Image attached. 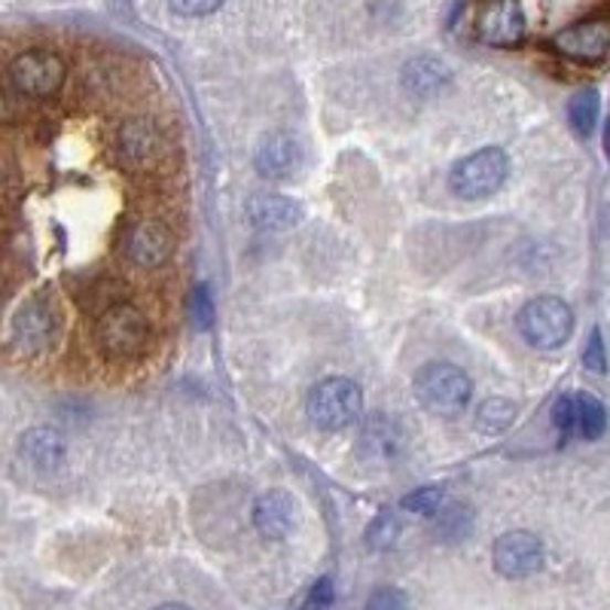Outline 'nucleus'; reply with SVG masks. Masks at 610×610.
<instances>
[{"label": "nucleus", "mask_w": 610, "mask_h": 610, "mask_svg": "<svg viewBox=\"0 0 610 610\" xmlns=\"http://www.w3.org/2000/svg\"><path fill=\"white\" fill-rule=\"evenodd\" d=\"M364 409V391L360 385L345 376H330L318 381L305 397V412L318 424L320 431H343L360 419Z\"/></svg>", "instance_id": "nucleus-2"}, {"label": "nucleus", "mask_w": 610, "mask_h": 610, "mask_svg": "<svg viewBox=\"0 0 610 610\" xmlns=\"http://www.w3.org/2000/svg\"><path fill=\"white\" fill-rule=\"evenodd\" d=\"M397 534H400V525H397L395 516H388V513H385V516H379V519L369 525L367 540L376 549H385V547H391V544H395Z\"/></svg>", "instance_id": "nucleus-24"}, {"label": "nucleus", "mask_w": 610, "mask_h": 610, "mask_svg": "<svg viewBox=\"0 0 610 610\" xmlns=\"http://www.w3.org/2000/svg\"><path fill=\"white\" fill-rule=\"evenodd\" d=\"M553 424L561 437H571L577 433V397L561 395L556 403H553Z\"/></svg>", "instance_id": "nucleus-22"}, {"label": "nucleus", "mask_w": 610, "mask_h": 610, "mask_svg": "<svg viewBox=\"0 0 610 610\" xmlns=\"http://www.w3.org/2000/svg\"><path fill=\"white\" fill-rule=\"evenodd\" d=\"M123 254L132 266L159 269L175 254V235L159 220H138L123 235Z\"/></svg>", "instance_id": "nucleus-8"}, {"label": "nucleus", "mask_w": 610, "mask_h": 610, "mask_svg": "<svg viewBox=\"0 0 610 610\" xmlns=\"http://www.w3.org/2000/svg\"><path fill=\"white\" fill-rule=\"evenodd\" d=\"M7 76H10V86L25 98H52L62 92L67 67L55 52L31 50L15 55Z\"/></svg>", "instance_id": "nucleus-6"}, {"label": "nucleus", "mask_w": 610, "mask_h": 610, "mask_svg": "<svg viewBox=\"0 0 610 610\" xmlns=\"http://www.w3.org/2000/svg\"><path fill=\"white\" fill-rule=\"evenodd\" d=\"M492 559L501 577L522 580L544 568V544L532 532H507L495 540Z\"/></svg>", "instance_id": "nucleus-10"}, {"label": "nucleus", "mask_w": 610, "mask_h": 610, "mask_svg": "<svg viewBox=\"0 0 610 610\" xmlns=\"http://www.w3.org/2000/svg\"><path fill=\"white\" fill-rule=\"evenodd\" d=\"M471 376L455 364H428L416 372V397L431 416L455 419L471 403Z\"/></svg>", "instance_id": "nucleus-1"}, {"label": "nucleus", "mask_w": 610, "mask_h": 610, "mask_svg": "<svg viewBox=\"0 0 610 610\" xmlns=\"http://www.w3.org/2000/svg\"><path fill=\"white\" fill-rule=\"evenodd\" d=\"M516 419V407L507 397H488L483 407L476 409V431L480 433H501L507 431Z\"/></svg>", "instance_id": "nucleus-20"}, {"label": "nucleus", "mask_w": 610, "mask_h": 610, "mask_svg": "<svg viewBox=\"0 0 610 610\" xmlns=\"http://www.w3.org/2000/svg\"><path fill=\"white\" fill-rule=\"evenodd\" d=\"M443 507V488L437 485H424V488H416L403 497V509L407 513H419V516H437Z\"/></svg>", "instance_id": "nucleus-21"}, {"label": "nucleus", "mask_w": 610, "mask_h": 610, "mask_svg": "<svg viewBox=\"0 0 610 610\" xmlns=\"http://www.w3.org/2000/svg\"><path fill=\"white\" fill-rule=\"evenodd\" d=\"M553 50L580 64L604 62L610 55V19H586L553 38Z\"/></svg>", "instance_id": "nucleus-11"}, {"label": "nucleus", "mask_w": 610, "mask_h": 610, "mask_svg": "<svg viewBox=\"0 0 610 610\" xmlns=\"http://www.w3.org/2000/svg\"><path fill=\"white\" fill-rule=\"evenodd\" d=\"M516 324H519L525 343L549 351V348H559L571 339L574 312L571 305L559 296H537L532 303H525Z\"/></svg>", "instance_id": "nucleus-4"}, {"label": "nucleus", "mask_w": 610, "mask_h": 610, "mask_svg": "<svg viewBox=\"0 0 610 610\" xmlns=\"http://www.w3.org/2000/svg\"><path fill=\"white\" fill-rule=\"evenodd\" d=\"M156 610H192V608H187V604H162V608H156Z\"/></svg>", "instance_id": "nucleus-31"}, {"label": "nucleus", "mask_w": 610, "mask_h": 610, "mask_svg": "<svg viewBox=\"0 0 610 610\" xmlns=\"http://www.w3.org/2000/svg\"><path fill=\"white\" fill-rule=\"evenodd\" d=\"M507 171V152L501 147H483V150L471 152L461 162H455L452 175H449V187H452L458 199L480 202V199H488L504 187Z\"/></svg>", "instance_id": "nucleus-3"}, {"label": "nucleus", "mask_w": 610, "mask_h": 610, "mask_svg": "<svg viewBox=\"0 0 610 610\" xmlns=\"http://www.w3.org/2000/svg\"><path fill=\"white\" fill-rule=\"evenodd\" d=\"M528 31L525 13H522L519 0H483L480 13H476V34L488 46H519Z\"/></svg>", "instance_id": "nucleus-9"}, {"label": "nucleus", "mask_w": 610, "mask_h": 610, "mask_svg": "<svg viewBox=\"0 0 610 610\" xmlns=\"http://www.w3.org/2000/svg\"><path fill=\"white\" fill-rule=\"evenodd\" d=\"M583 367L589 372H598V376H604L608 372V355H604V339H601V330H592L589 336V345H586L583 351Z\"/></svg>", "instance_id": "nucleus-27"}, {"label": "nucleus", "mask_w": 610, "mask_h": 610, "mask_svg": "<svg viewBox=\"0 0 610 610\" xmlns=\"http://www.w3.org/2000/svg\"><path fill=\"white\" fill-rule=\"evenodd\" d=\"M367 610H409V601L395 586H381V589H376L369 596Z\"/></svg>", "instance_id": "nucleus-25"}, {"label": "nucleus", "mask_w": 610, "mask_h": 610, "mask_svg": "<svg viewBox=\"0 0 610 610\" xmlns=\"http://www.w3.org/2000/svg\"><path fill=\"white\" fill-rule=\"evenodd\" d=\"M333 604V580L320 577L318 586L312 589V610H327Z\"/></svg>", "instance_id": "nucleus-29"}, {"label": "nucleus", "mask_w": 610, "mask_h": 610, "mask_svg": "<svg viewBox=\"0 0 610 610\" xmlns=\"http://www.w3.org/2000/svg\"><path fill=\"white\" fill-rule=\"evenodd\" d=\"M190 315L192 320L208 330L211 324H214V303H211V293H208V284H199L190 296Z\"/></svg>", "instance_id": "nucleus-23"}, {"label": "nucleus", "mask_w": 610, "mask_h": 610, "mask_svg": "<svg viewBox=\"0 0 610 610\" xmlns=\"http://www.w3.org/2000/svg\"><path fill=\"white\" fill-rule=\"evenodd\" d=\"M147 339H150V324L138 305L116 303L98 318V343L104 355L114 360L138 357L147 348Z\"/></svg>", "instance_id": "nucleus-5"}, {"label": "nucleus", "mask_w": 610, "mask_h": 610, "mask_svg": "<svg viewBox=\"0 0 610 610\" xmlns=\"http://www.w3.org/2000/svg\"><path fill=\"white\" fill-rule=\"evenodd\" d=\"M604 152H608V162H610V123L604 126Z\"/></svg>", "instance_id": "nucleus-30"}, {"label": "nucleus", "mask_w": 610, "mask_h": 610, "mask_svg": "<svg viewBox=\"0 0 610 610\" xmlns=\"http://www.w3.org/2000/svg\"><path fill=\"white\" fill-rule=\"evenodd\" d=\"M162 132L150 119H128L119 128V156L128 168H150L162 156Z\"/></svg>", "instance_id": "nucleus-13"}, {"label": "nucleus", "mask_w": 610, "mask_h": 610, "mask_svg": "<svg viewBox=\"0 0 610 610\" xmlns=\"http://www.w3.org/2000/svg\"><path fill=\"white\" fill-rule=\"evenodd\" d=\"M296 525V504L287 492H266L256 497L254 504V528L266 540H281L287 537Z\"/></svg>", "instance_id": "nucleus-14"}, {"label": "nucleus", "mask_w": 610, "mask_h": 610, "mask_svg": "<svg viewBox=\"0 0 610 610\" xmlns=\"http://www.w3.org/2000/svg\"><path fill=\"white\" fill-rule=\"evenodd\" d=\"M467 532H471V509L455 507L440 519V534L449 537V540H458V537H464Z\"/></svg>", "instance_id": "nucleus-26"}, {"label": "nucleus", "mask_w": 610, "mask_h": 610, "mask_svg": "<svg viewBox=\"0 0 610 610\" xmlns=\"http://www.w3.org/2000/svg\"><path fill=\"white\" fill-rule=\"evenodd\" d=\"M59 312L46 296H34L28 299L19 312H15L13 327H10V343L15 351L22 355H40L46 351L55 336H59Z\"/></svg>", "instance_id": "nucleus-7"}, {"label": "nucleus", "mask_w": 610, "mask_h": 610, "mask_svg": "<svg viewBox=\"0 0 610 610\" xmlns=\"http://www.w3.org/2000/svg\"><path fill=\"white\" fill-rule=\"evenodd\" d=\"M598 111H601V98H598L596 90H583L577 92L568 104V119H571L574 132L580 135V138H589L592 135V128L598 123Z\"/></svg>", "instance_id": "nucleus-18"}, {"label": "nucleus", "mask_w": 610, "mask_h": 610, "mask_svg": "<svg viewBox=\"0 0 610 610\" xmlns=\"http://www.w3.org/2000/svg\"><path fill=\"white\" fill-rule=\"evenodd\" d=\"M168 3H171L175 13L190 15V19H196V15H211L223 7V0H168Z\"/></svg>", "instance_id": "nucleus-28"}, {"label": "nucleus", "mask_w": 610, "mask_h": 610, "mask_svg": "<svg viewBox=\"0 0 610 610\" xmlns=\"http://www.w3.org/2000/svg\"><path fill=\"white\" fill-rule=\"evenodd\" d=\"M577 397V437L583 440H598L604 428H608V412L601 407V400L592 395H574Z\"/></svg>", "instance_id": "nucleus-19"}, {"label": "nucleus", "mask_w": 610, "mask_h": 610, "mask_svg": "<svg viewBox=\"0 0 610 610\" xmlns=\"http://www.w3.org/2000/svg\"><path fill=\"white\" fill-rule=\"evenodd\" d=\"M256 171L269 180H287L303 168V147L299 140L284 135V132H272L260 140L254 152Z\"/></svg>", "instance_id": "nucleus-12"}, {"label": "nucleus", "mask_w": 610, "mask_h": 610, "mask_svg": "<svg viewBox=\"0 0 610 610\" xmlns=\"http://www.w3.org/2000/svg\"><path fill=\"white\" fill-rule=\"evenodd\" d=\"M248 217L256 229H269V232H284L303 223V208L287 199V196H275V192H256L248 202Z\"/></svg>", "instance_id": "nucleus-15"}, {"label": "nucleus", "mask_w": 610, "mask_h": 610, "mask_svg": "<svg viewBox=\"0 0 610 610\" xmlns=\"http://www.w3.org/2000/svg\"><path fill=\"white\" fill-rule=\"evenodd\" d=\"M452 83V71L449 64L433 59V55H421L403 67V90L416 98H437L443 95Z\"/></svg>", "instance_id": "nucleus-16"}, {"label": "nucleus", "mask_w": 610, "mask_h": 610, "mask_svg": "<svg viewBox=\"0 0 610 610\" xmlns=\"http://www.w3.org/2000/svg\"><path fill=\"white\" fill-rule=\"evenodd\" d=\"M19 455L31 471L50 473L62 467L64 461V440L50 428H34L19 440Z\"/></svg>", "instance_id": "nucleus-17"}]
</instances>
